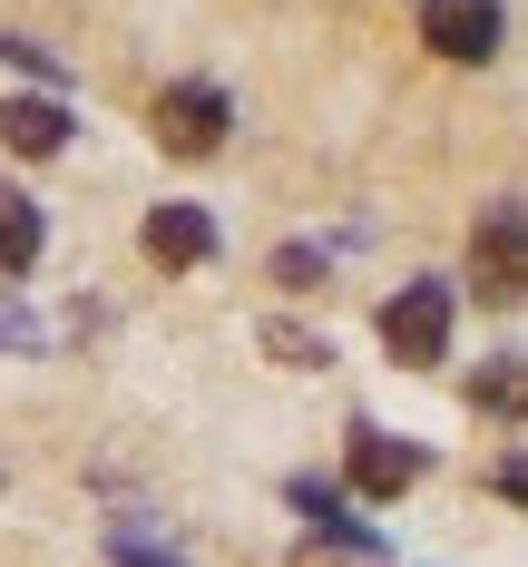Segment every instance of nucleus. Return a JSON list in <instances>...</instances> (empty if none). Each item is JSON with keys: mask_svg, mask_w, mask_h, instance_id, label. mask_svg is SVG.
Listing matches in <instances>:
<instances>
[{"mask_svg": "<svg viewBox=\"0 0 528 567\" xmlns=\"http://www.w3.org/2000/svg\"><path fill=\"white\" fill-rule=\"evenodd\" d=\"M382 342H392V362H441L451 352V284H402L392 303H382Z\"/></svg>", "mask_w": 528, "mask_h": 567, "instance_id": "f257e3e1", "label": "nucleus"}, {"mask_svg": "<svg viewBox=\"0 0 528 567\" xmlns=\"http://www.w3.org/2000/svg\"><path fill=\"white\" fill-rule=\"evenodd\" d=\"M421 40L460 69L499 59V0H421Z\"/></svg>", "mask_w": 528, "mask_h": 567, "instance_id": "f03ea898", "label": "nucleus"}, {"mask_svg": "<svg viewBox=\"0 0 528 567\" xmlns=\"http://www.w3.org/2000/svg\"><path fill=\"white\" fill-rule=\"evenodd\" d=\"M226 127H235L226 89H167V99H157V137H167L176 157H216Z\"/></svg>", "mask_w": 528, "mask_h": 567, "instance_id": "7ed1b4c3", "label": "nucleus"}, {"mask_svg": "<svg viewBox=\"0 0 528 567\" xmlns=\"http://www.w3.org/2000/svg\"><path fill=\"white\" fill-rule=\"evenodd\" d=\"M469 265H479V293H489V303H519V284H528L519 206H489V216H479V245H469Z\"/></svg>", "mask_w": 528, "mask_h": 567, "instance_id": "20e7f679", "label": "nucleus"}, {"mask_svg": "<svg viewBox=\"0 0 528 567\" xmlns=\"http://www.w3.org/2000/svg\"><path fill=\"white\" fill-rule=\"evenodd\" d=\"M411 480H421V451L392 441V431H352V489L362 499H402Z\"/></svg>", "mask_w": 528, "mask_h": 567, "instance_id": "39448f33", "label": "nucleus"}, {"mask_svg": "<svg viewBox=\"0 0 528 567\" xmlns=\"http://www.w3.org/2000/svg\"><path fill=\"white\" fill-rule=\"evenodd\" d=\"M137 245H147L157 265H176V275H186V265H206V255H216V216H206V206H157Z\"/></svg>", "mask_w": 528, "mask_h": 567, "instance_id": "423d86ee", "label": "nucleus"}, {"mask_svg": "<svg viewBox=\"0 0 528 567\" xmlns=\"http://www.w3.org/2000/svg\"><path fill=\"white\" fill-rule=\"evenodd\" d=\"M0 137H10L20 157H59V147H69V109H59V99H10V109H0Z\"/></svg>", "mask_w": 528, "mask_h": 567, "instance_id": "0eeeda50", "label": "nucleus"}, {"mask_svg": "<svg viewBox=\"0 0 528 567\" xmlns=\"http://www.w3.org/2000/svg\"><path fill=\"white\" fill-rule=\"evenodd\" d=\"M30 265H40V206L0 186V275H30Z\"/></svg>", "mask_w": 528, "mask_h": 567, "instance_id": "6e6552de", "label": "nucleus"}, {"mask_svg": "<svg viewBox=\"0 0 528 567\" xmlns=\"http://www.w3.org/2000/svg\"><path fill=\"white\" fill-rule=\"evenodd\" d=\"M265 352H275V362H293V372H323V362H333V342H313L303 323H265Z\"/></svg>", "mask_w": 528, "mask_h": 567, "instance_id": "1a4fd4ad", "label": "nucleus"}, {"mask_svg": "<svg viewBox=\"0 0 528 567\" xmlns=\"http://www.w3.org/2000/svg\"><path fill=\"white\" fill-rule=\"evenodd\" d=\"M275 284H284V293H313V284H323V255H313V245H284V255H275Z\"/></svg>", "mask_w": 528, "mask_h": 567, "instance_id": "9d476101", "label": "nucleus"}, {"mask_svg": "<svg viewBox=\"0 0 528 567\" xmlns=\"http://www.w3.org/2000/svg\"><path fill=\"white\" fill-rule=\"evenodd\" d=\"M479 401H489V411H519V362H489V372H479Z\"/></svg>", "mask_w": 528, "mask_h": 567, "instance_id": "9b49d317", "label": "nucleus"}, {"mask_svg": "<svg viewBox=\"0 0 528 567\" xmlns=\"http://www.w3.org/2000/svg\"><path fill=\"white\" fill-rule=\"evenodd\" d=\"M117 567H167V558H147V548H127V558H117Z\"/></svg>", "mask_w": 528, "mask_h": 567, "instance_id": "f8f14e48", "label": "nucleus"}]
</instances>
